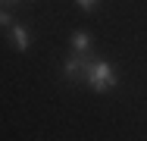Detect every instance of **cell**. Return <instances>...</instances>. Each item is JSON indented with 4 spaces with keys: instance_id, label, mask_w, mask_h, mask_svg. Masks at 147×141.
I'll use <instances>...</instances> for the list:
<instances>
[{
    "instance_id": "6da1fadb",
    "label": "cell",
    "mask_w": 147,
    "mask_h": 141,
    "mask_svg": "<svg viewBox=\"0 0 147 141\" xmlns=\"http://www.w3.org/2000/svg\"><path fill=\"white\" fill-rule=\"evenodd\" d=\"M85 85H88L91 91H97V94H107V91H113V88L119 85L116 69H113L107 60H91L88 75H85Z\"/></svg>"
},
{
    "instance_id": "7a4b0ae2",
    "label": "cell",
    "mask_w": 147,
    "mask_h": 141,
    "mask_svg": "<svg viewBox=\"0 0 147 141\" xmlns=\"http://www.w3.org/2000/svg\"><path fill=\"white\" fill-rule=\"evenodd\" d=\"M91 60H94L91 54H72L66 63H63V72H66V79H72V82H85Z\"/></svg>"
},
{
    "instance_id": "3957f363",
    "label": "cell",
    "mask_w": 147,
    "mask_h": 141,
    "mask_svg": "<svg viewBox=\"0 0 147 141\" xmlns=\"http://www.w3.org/2000/svg\"><path fill=\"white\" fill-rule=\"evenodd\" d=\"M9 38H13L16 50H22V54L31 47V31H28V25H13V28H9Z\"/></svg>"
},
{
    "instance_id": "277c9868",
    "label": "cell",
    "mask_w": 147,
    "mask_h": 141,
    "mask_svg": "<svg viewBox=\"0 0 147 141\" xmlns=\"http://www.w3.org/2000/svg\"><path fill=\"white\" fill-rule=\"evenodd\" d=\"M72 54H91V35L88 31H72Z\"/></svg>"
},
{
    "instance_id": "5b68a950",
    "label": "cell",
    "mask_w": 147,
    "mask_h": 141,
    "mask_svg": "<svg viewBox=\"0 0 147 141\" xmlns=\"http://www.w3.org/2000/svg\"><path fill=\"white\" fill-rule=\"evenodd\" d=\"M16 22H13V16L6 13V6H0V28H13Z\"/></svg>"
},
{
    "instance_id": "8992f818",
    "label": "cell",
    "mask_w": 147,
    "mask_h": 141,
    "mask_svg": "<svg viewBox=\"0 0 147 141\" xmlns=\"http://www.w3.org/2000/svg\"><path fill=\"white\" fill-rule=\"evenodd\" d=\"M78 3V9H85V13H94L97 6H100V0H75Z\"/></svg>"
},
{
    "instance_id": "52a82bcc",
    "label": "cell",
    "mask_w": 147,
    "mask_h": 141,
    "mask_svg": "<svg viewBox=\"0 0 147 141\" xmlns=\"http://www.w3.org/2000/svg\"><path fill=\"white\" fill-rule=\"evenodd\" d=\"M13 3H16V0H0V6H13Z\"/></svg>"
}]
</instances>
